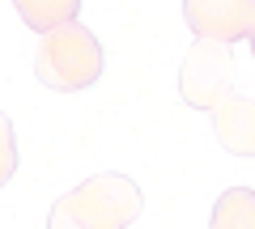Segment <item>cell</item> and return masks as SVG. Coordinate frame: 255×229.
<instances>
[{
  "label": "cell",
  "mask_w": 255,
  "mask_h": 229,
  "mask_svg": "<svg viewBox=\"0 0 255 229\" xmlns=\"http://www.w3.org/2000/svg\"><path fill=\"white\" fill-rule=\"evenodd\" d=\"M230 76H234V55H230V47L213 43V38H200V43L187 51V60H183L179 93H183L187 106L213 110L230 93Z\"/></svg>",
  "instance_id": "3"
},
{
  "label": "cell",
  "mask_w": 255,
  "mask_h": 229,
  "mask_svg": "<svg viewBox=\"0 0 255 229\" xmlns=\"http://www.w3.org/2000/svg\"><path fill=\"white\" fill-rule=\"evenodd\" d=\"M13 170H17V145H13V123L0 115V187L13 178Z\"/></svg>",
  "instance_id": "8"
},
{
  "label": "cell",
  "mask_w": 255,
  "mask_h": 229,
  "mask_svg": "<svg viewBox=\"0 0 255 229\" xmlns=\"http://www.w3.org/2000/svg\"><path fill=\"white\" fill-rule=\"evenodd\" d=\"M140 187L128 174H94L60 195L47 229H128L140 217Z\"/></svg>",
  "instance_id": "1"
},
{
  "label": "cell",
  "mask_w": 255,
  "mask_h": 229,
  "mask_svg": "<svg viewBox=\"0 0 255 229\" xmlns=\"http://www.w3.org/2000/svg\"><path fill=\"white\" fill-rule=\"evenodd\" d=\"M209 229H255V191H247V187L221 191Z\"/></svg>",
  "instance_id": "7"
},
{
  "label": "cell",
  "mask_w": 255,
  "mask_h": 229,
  "mask_svg": "<svg viewBox=\"0 0 255 229\" xmlns=\"http://www.w3.org/2000/svg\"><path fill=\"white\" fill-rule=\"evenodd\" d=\"M247 38H251V51H255V17H251V34H247Z\"/></svg>",
  "instance_id": "9"
},
{
  "label": "cell",
  "mask_w": 255,
  "mask_h": 229,
  "mask_svg": "<svg viewBox=\"0 0 255 229\" xmlns=\"http://www.w3.org/2000/svg\"><path fill=\"white\" fill-rule=\"evenodd\" d=\"M13 4H17L21 21H26L38 38L51 34V30H60V26H68V21L77 17V9H81V0H13Z\"/></svg>",
  "instance_id": "6"
},
{
  "label": "cell",
  "mask_w": 255,
  "mask_h": 229,
  "mask_svg": "<svg viewBox=\"0 0 255 229\" xmlns=\"http://www.w3.org/2000/svg\"><path fill=\"white\" fill-rule=\"evenodd\" d=\"M102 64H107L102 60V43L85 26H77V21L43 34L34 47V76L47 89H60V93L94 85L102 76Z\"/></svg>",
  "instance_id": "2"
},
{
  "label": "cell",
  "mask_w": 255,
  "mask_h": 229,
  "mask_svg": "<svg viewBox=\"0 0 255 229\" xmlns=\"http://www.w3.org/2000/svg\"><path fill=\"white\" fill-rule=\"evenodd\" d=\"M209 115H213V132H217V140L230 149V153L255 157V102L251 98H243V93L230 89Z\"/></svg>",
  "instance_id": "5"
},
{
  "label": "cell",
  "mask_w": 255,
  "mask_h": 229,
  "mask_svg": "<svg viewBox=\"0 0 255 229\" xmlns=\"http://www.w3.org/2000/svg\"><path fill=\"white\" fill-rule=\"evenodd\" d=\"M183 17L196 38H213L230 47L251 34L255 0H183Z\"/></svg>",
  "instance_id": "4"
}]
</instances>
